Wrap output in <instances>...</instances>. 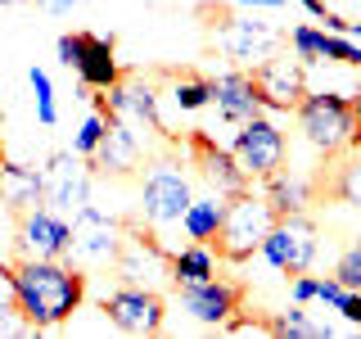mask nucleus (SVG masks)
<instances>
[{"label":"nucleus","mask_w":361,"mask_h":339,"mask_svg":"<svg viewBox=\"0 0 361 339\" xmlns=\"http://www.w3.org/2000/svg\"><path fill=\"white\" fill-rule=\"evenodd\" d=\"M14 299L32 331H54L82 308L86 271L68 258H18L14 263Z\"/></svg>","instance_id":"f257e3e1"},{"label":"nucleus","mask_w":361,"mask_h":339,"mask_svg":"<svg viewBox=\"0 0 361 339\" xmlns=\"http://www.w3.org/2000/svg\"><path fill=\"white\" fill-rule=\"evenodd\" d=\"M298 127L307 136V145L325 158H338L343 150L361 145V127L353 118V100L334 95V90H316V95L298 100Z\"/></svg>","instance_id":"f03ea898"},{"label":"nucleus","mask_w":361,"mask_h":339,"mask_svg":"<svg viewBox=\"0 0 361 339\" xmlns=\"http://www.w3.org/2000/svg\"><path fill=\"white\" fill-rule=\"evenodd\" d=\"M276 213H271L267 195L257 190H240V195L226 199V213H221V226H217V258H231V263H244L262 249V235L271 231Z\"/></svg>","instance_id":"7ed1b4c3"},{"label":"nucleus","mask_w":361,"mask_h":339,"mask_svg":"<svg viewBox=\"0 0 361 339\" xmlns=\"http://www.w3.org/2000/svg\"><path fill=\"white\" fill-rule=\"evenodd\" d=\"M122 226L118 218H109V213L90 208V203H82V208L68 218V263L82 267L86 276L90 271H109L113 263H118V249H122Z\"/></svg>","instance_id":"20e7f679"},{"label":"nucleus","mask_w":361,"mask_h":339,"mask_svg":"<svg viewBox=\"0 0 361 339\" xmlns=\"http://www.w3.org/2000/svg\"><path fill=\"white\" fill-rule=\"evenodd\" d=\"M190 199L195 195H190V181H185L176 158H154L149 172H145V190H140V218L158 240H163V231L180 226Z\"/></svg>","instance_id":"39448f33"},{"label":"nucleus","mask_w":361,"mask_h":339,"mask_svg":"<svg viewBox=\"0 0 361 339\" xmlns=\"http://www.w3.org/2000/svg\"><path fill=\"white\" fill-rule=\"evenodd\" d=\"M217 32H212V41H217V50L226 54L231 64L240 68H257L262 59H271V54L285 45V32L271 28V23L262 18H248V14H226V9H217Z\"/></svg>","instance_id":"423d86ee"},{"label":"nucleus","mask_w":361,"mask_h":339,"mask_svg":"<svg viewBox=\"0 0 361 339\" xmlns=\"http://www.w3.org/2000/svg\"><path fill=\"white\" fill-rule=\"evenodd\" d=\"M41 203L63 218H73L82 203H90V163L77 150H54L41 167Z\"/></svg>","instance_id":"0eeeda50"},{"label":"nucleus","mask_w":361,"mask_h":339,"mask_svg":"<svg viewBox=\"0 0 361 339\" xmlns=\"http://www.w3.org/2000/svg\"><path fill=\"white\" fill-rule=\"evenodd\" d=\"M257 254L276 271H285V276L307 271L312 258H316V222L307 213H285V218H276L271 231L262 235V249H257Z\"/></svg>","instance_id":"6e6552de"},{"label":"nucleus","mask_w":361,"mask_h":339,"mask_svg":"<svg viewBox=\"0 0 361 339\" xmlns=\"http://www.w3.org/2000/svg\"><path fill=\"white\" fill-rule=\"evenodd\" d=\"M231 154H235V163L248 172V181H262V177L285 167V131H280L271 118H257L253 113V118L240 122Z\"/></svg>","instance_id":"1a4fd4ad"},{"label":"nucleus","mask_w":361,"mask_h":339,"mask_svg":"<svg viewBox=\"0 0 361 339\" xmlns=\"http://www.w3.org/2000/svg\"><path fill=\"white\" fill-rule=\"evenodd\" d=\"M104 316L113 326H118L122 335H158L163 331V294L149 290V285H122V290H113L104 294Z\"/></svg>","instance_id":"9d476101"},{"label":"nucleus","mask_w":361,"mask_h":339,"mask_svg":"<svg viewBox=\"0 0 361 339\" xmlns=\"http://www.w3.org/2000/svg\"><path fill=\"white\" fill-rule=\"evenodd\" d=\"M248 77H253L257 105H262V109H276V113L298 109V100L307 95V82H302V64L293 59V54H285V50H276L271 59H262Z\"/></svg>","instance_id":"9b49d317"},{"label":"nucleus","mask_w":361,"mask_h":339,"mask_svg":"<svg viewBox=\"0 0 361 339\" xmlns=\"http://www.w3.org/2000/svg\"><path fill=\"white\" fill-rule=\"evenodd\" d=\"M14 254L18 258H63L68 254V218L54 208H23L14 222Z\"/></svg>","instance_id":"f8f14e48"},{"label":"nucleus","mask_w":361,"mask_h":339,"mask_svg":"<svg viewBox=\"0 0 361 339\" xmlns=\"http://www.w3.org/2000/svg\"><path fill=\"white\" fill-rule=\"evenodd\" d=\"M167 249L163 240L149 231V226H127L122 231V249H118V263H113V271H118L127 285H149L154 276H167L172 280V271H167Z\"/></svg>","instance_id":"ddd939ff"},{"label":"nucleus","mask_w":361,"mask_h":339,"mask_svg":"<svg viewBox=\"0 0 361 339\" xmlns=\"http://www.w3.org/2000/svg\"><path fill=\"white\" fill-rule=\"evenodd\" d=\"M240 303H244V285L221 276L203 280V285H180V312L199 326H226L240 312Z\"/></svg>","instance_id":"4468645a"},{"label":"nucleus","mask_w":361,"mask_h":339,"mask_svg":"<svg viewBox=\"0 0 361 339\" xmlns=\"http://www.w3.org/2000/svg\"><path fill=\"white\" fill-rule=\"evenodd\" d=\"M190 154L199 158V177L212 186V195L231 199V195H240V190H248V172H244L240 163H235V154H231V150L212 145V136L203 131V127L190 131Z\"/></svg>","instance_id":"2eb2a0df"},{"label":"nucleus","mask_w":361,"mask_h":339,"mask_svg":"<svg viewBox=\"0 0 361 339\" xmlns=\"http://www.w3.org/2000/svg\"><path fill=\"white\" fill-rule=\"evenodd\" d=\"M140 131L131 127L127 118H109V127L104 136H99V145L86 154V163L95 167V172H104V177H127L140 167Z\"/></svg>","instance_id":"dca6fc26"},{"label":"nucleus","mask_w":361,"mask_h":339,"mask_svg":"<svg viewBox=\"0 0 361 339\" xmlns=\"http://www.w3.org/2000/svg\"><path fill=\"white\" fill-rule=\"evenodd\" d=\"M77 77L86 90H109L122 77V64L113 54V37L99 32H82V59H77Z\"/></svg>","instance_id":"f3484780"},{"label":"nucleus","mask_w":361,"mask_h":339,"mask_svg":"<svg viewBox=\"0 0 361 339\" xmlns=\"http://www.w3.org/2000/svg\"><path fill=\"white\" fill-rule=\"evenodd\" d=\"M212 105H217V113L226 122H244L253 118L257 109V90H253V77L244 73V68H235V73H221L217 82H212Z\"/></svg>","instance_id":"a211bd4d"},{"label":"nucleus","mask_w":361,"mask_h":339,"mask_svg":"<svg viewBox=\"0 0 361 339\" xmlns=\"http://www.w3.org/2000/svg\"><path fill=\"white\" fill-rule=\"evenodd\" d=\"M0 203H5L9 213L37 208L41 203V167L14 163V158L0 154Z\"/></svg>","instance_id":"6ab92c4d"},{"label":"nucleus","mask_w":361,"mask_h":339,"mask_svg":"<svg viewBox=\"0 0 361 339\" xmlns=\"http://www.w3.org/2000/svg\"><path fill=\"white\" fill-rule=\"evenodd\" d=\"M167 271H172V285H203V280L217 276V254H212L208 244H190L180 249V254L167 258Z\"/></svg>","instance_id":"aec40b11"},{"label":"nucleus","mask_w":361,"mask_h":339,"mask_svg":"<svg viewBox=\"0 0 361 339\" xmlns=\"http://www.w3.org/2000/svg\"><path fill=\"white\" fill-rule=\"evenodd\" d=\"M267 181V203H271V213L276 218H285V213H302L312 203V181H302V177H289V172H271L262 177Z\"/></svg>","instance_id":"412c9836"},{"label":"nucleus","mask_w":361,"mask_h":339,"mask_svg":"<svg viewBox=\"0 0 361 339\" xmlns=\"http://www.w3.org/2000/svg\"><path fill=\"white\" fill-rule=\"evenodd\" d=\"M221 213H226V199L221 195H208V199H190L185 218H180V226H185V235L195 244H212L217 240V226H221Z\"/></svg>","instance_id":"4be33fe9"},{"label":"nucleus","mask_w":361,"mask_h":339,"mask_svg":"<svg viewBox=\"0 0 361 339\" xmlns=\"http://www.w3.org/2000/svg\"><path fill=\"white\" fill-rule=\"evenodd\" d=\"M271 335H280V339H330V326H325V321H312V316H307V303H293L289 312L271 316Z\"/></svg>","instance_id":"5701e85b"},{"label":"nucleus","mask_w":361,"mask_h":339,"mask_svg":"<svg viewBox=\"0 0 361 339\" xmlns=\"http://www.w3.org/2000/svg\"><path fill=\"white\" fill-rule=\"evenodd\" d=\"M0 335H32L27 316L18 312V299H14V267L0 263Z\"/></svg>","instance_id":"b1692460"},{"label":"nucleus","mask_w":361,"mask_h":339,"mask_svg":"<svg viewBox=\"0 0 361 339\" xmlns=\"http://www.w3.org/2000/svg\"><path fill=\"white\" fill-rule=\"evenodd\" d=\"M343 154H348V158L334 167L330 195L343 199V203H353V208H361V145H353V150H343Z\"/></svg>","instance_id":"393cba45"},{"label":"nucleus","mask_w":361,"mask_h":339,"mask_svg":"<svg viewBox=\"0 0 361 339\" xmlns=\"http://www.w3.org/2000/svg\"><path fill=\"white\" fill-rule=\"evenodd\" d=\"M172 100L180 113H195L203 105H212V77H180L172 86Z\"/></svg>","instance_id":"a878e982"},{"label":"nucleus","mask_w":361,"mask_h":339,"mask_svg":"<svg viewBox=\"0 0 361 339\" xmlns=\"http://www.w3.org/2000/svg\"><path fill=\"white\" fill-rule=\"evenodd\" d=\"M27 82H32V95H37L41 127H54V122H59V109H54V82H50V73H45V68H32Z\"/></svg>","instance_id":"bb28decb"},{"label":"nucleus","mask_w":361,"mask_h":339,"mask_svg":"<svg viewBox=\"0 0 361 339\" xmlns=\"http://www.w3.org/2000/svg\"><path fill=\"white\" fill-rule=\"evenodd\" d=\"M321 59L361 68V45H353L348 37H338V32H321Z\"/></svg>","instance_id":"cd10ccee"},{"label":"nucleus","mask_w":361,"mask_h":339,"mask_svg":"<svg viewBox=\"0 0 361 339\" xmlns=\"http://www.w3.org/2000/svg\"><path fill=\"white\" fill-rule=\"evenodd\" d=\"M334 280L343 290H361V240L343 249V258L334 263Z\"/></svg>","instance_id":"c85d7f7f"},{"label":"nucleus","mask_w":361,"mask_h":339,"mask_svg":"<svg viewBox=\"0 0 361 339\" xmlns=\"http://www.w3.org/2000/svg\"><path fill=\"white\" fill-rule=\"evenodd\" d=\"M289 45H293V59L298 64H321V32L316 28H293Z\"/></svg>","instance_id":"c756f323"},{"label":"nucleus","mask_w":361,"mask_h":339,"mask_svg":"<svg viewBox=\"0 0 361 339\" xmlns=\"http://www.w3.org/2000/svg\"><path fill=\"white\" fill-rule=\"evenodd\" d=\"M104 127H109V113H99V109H95V113H90V118L82 122V127H77V136H73V150L86 158V154L99 145V136H104Z\"/></svg>","instance_id":"7c9ffc66"},{"label":"nucleus","mask_w":361,"mask_h":339,"mask_svg":"<svg viewBox=\"0 0 361 339\" xmlns=\"http://www.w3.org/2000/svg\"><path fill=\"white\" fill-rule=\"evenodd\" d=\"M54 54H59L63 68H77V59H82V32H63V37L54 41Z\"/></svg>","instance_id":"2f4dec72"},{"label":"nucleus","mask_w":361,"mask_h":339,"mask_svg":"<svg viewBox=\"0 0 361 339\" xmlns=\"http://www.w3.org/2000/svg\"><path fill=\"white\" fill-rule=\"evenodd\" d=\"M334 312L343 316L348 326H361V290H343V299L334 303Z\"/></svg>","instance_id":"473e14b6"},{"label":"nucleus","mask_w":361,"mask_h":339,"mask_svg":"<svg viewBox=\"0 0 361 339\" xmlns=\"http://www.w3.org/2000/svg\"><path fill=\"white\" fill-rule=\"evenodd\" d=\"M226 331L231 335H271V321H262V316H231Z\"/></svg>","instance_id":"72a5a7b5"},{"label":"nucleus","mask_w":361,"mask_h":339,"mask_svg":"<svg viewBox=\"0 0 361 339\" xmlns=\"http://www.w3.org/2000/svg\"><path fill=\"white\" fill-rule=\"evenodd\" d=\"M312 299H316V276L298 271V276H293V303H312Z\"/></svg>","instance_id":"f704fd0d"},{"label":"nucleus","mask_w":361,"mask_h":339,"mask_svg":"<svg viewBox=\"0 0 361 339\" xmlns=\"http://www.w3.org/2000/svg\"><path fill=\"white\" fill-rule=\"evenodd\" d=\"M41 9H50V14H68L73 5H82V0H37Z\"/></svg>","instance_id":"c9c22d12"},{"label":"nucleus","mask_w":361,"mask_h":339,"mask_svg":"<svg viewBox=\"0 0 361 339\" xmlns=\"http://www.w3.org/2000/svg\"><path fill=\"white\" fill-rule=\"evenodd\" d=\"M240 5H248V9H280L285 0H240Z\"/></svg>","instance_id":"e433bc0d"},{"label":"nucleus","mask_w":361,"mask_h":339,"mask_svg":"<svg viewBox=\"0 0 361 339\" xmlns=\"http://www.w3.org/2000/svg\"><path fill=\"white\" fill-rule=\"evenodd\" d=\"M302 5H307V14H316V18L330 14V9H325V0H302Z\"/></svg>","instance_id":"4c0bfd02"},{"label":"nucleus","mask_w":361,"mask_h":339,"mask_svg":"<svg viewBox=\"0 0 361 339\" xmlns=\"http://www.w3.org/2000/svg\"><path fill=\"white\" fill-rule=\"evenodd\" d=\"M353 118H357V127H361V95L353 100Z\"/></svg>","instance_id":"58836bf2"},{"label":"nucleus","mask_w":361,"mask_h":339,"mask_svg":"<svg viewBox=\"0 0 361 339\" xmlns=\"http://www.w3.org/2000/svg\"><path fill=\"white\" fill-rule=\"evenodd\" d=\"M0 5H27V0H0Z\"/></svg>","instance_id":"ea45409f"},{"label":"nucleus","mask_w":361,"mask_h":339,"mask_svg":"<svg viewBox=\"0 0 361 339\" xmlns=\"http://www.w3.org/2000/svg\"><path fill=\"white\" fill-rule=\"evenodd\" d=\"M0 118H5V105H0Z\"/></svg>","instance_id":"a19ab883"}]
</instances>
